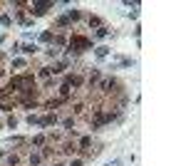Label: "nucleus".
<instances>
[{
	"instance_id": "f257e3e1",
	"label": "nucleus",
	"mask_w": 186,
	"mask_h": 166,
	"mask_svg": "<svg viewBox=\"0 0 186 166\" xmlns=\"http://www.w3.org/2000/svg\"><path fill=\"white\" fill-rule=\"evenodd\" d=\"M107 52H109V47H97V57H107Z\"/></svg>"
},
{
	"instance_id": "f03ea898",
	"label": "nucleus",
	"mask_w": 186,
	"mask_h": 166,
	"mask_svg": "<svg viewBox=\"0 0 186 166\" xmlns=\"http://www.w3.org/2000/svg\"><path fill=\"white\" fill-rule=\"evenodd\" d=\"M35 50H37L35 45H25V47H22V52H25V55H30V52H35Z\"/></svg>"
},
{
	"instance_id": "7ed1b4c3",
	"label": "nucleus",
	"mask_w": 186,
	"mask_h": 166,
	"mask_svg": "<svg viewBox=\"0 0 186 166\" xmlns=\"http://www.w3.org/2000/svg\"><path fill=\"white\" fill-rule=\"evenodd\" d=\"M0 22H3V25H5V27H7V25H10L12 20H10V15H3V18H0Z\"/></svg>"
},
{
	"instance_id": "20e7f679",
	"label": "nucleus",
	"mask_w": 186,
	"mask_h": 166,
	"mask_svg": "<svg viewBox=\"0 0 186 166\" xmlns=\"http://www.w3.org/2000/svg\"><path fill=\"white\" fill-rule=\"evenodd\" d=\"M42 124H45V127H47V124H55V114H52V117H45Z\"/></svg>"
},
{
	"instance_id": "39448f33",
	"label": "nucleus",
	"mask_w": 186,
	"mask_h": 166,
	"mask_svg": "<svg viewBox=\"0 0 186 166\" xmlns=\"http://www.w3.org/2000/svg\"><path fill=\"white\" fill-rule=\"evenodd\" d=\"M40 40H42V42H47V40H52V35H50V32H42V35H40Z\"/></svg>"
}]
</instances>
